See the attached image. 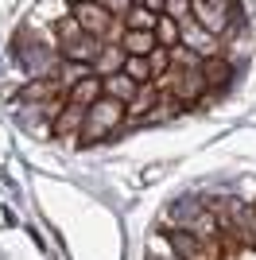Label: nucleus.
<instances>
[{
	"instance_id": "nucleus-1",
	"label": "nucleus",
	"mask_w": 256,
	"mask_h": 260,
	"mask_svg": "<svg viewBox=\"0 0 256 260\" xmlns=\"http://www.w3.org/2000/svg\"><path fill=\"white\" fill-rule=\"evenodd\" d=\"M54 39H58V47H62V58H70V62H97V54L105 51V47H101V39H97V35H89L82 23L74 20V16L58 20Z\"/></svg>"
},
{
	"instance_id": "nucleus-2",
	"label": "nucleus",
	"mask_w": 256,
	"mask_h": 260,
	"mask_svg": "<svg viewBox=\"0 0 256 260\" xmlns=\"http://www.w3.org/2000/svg\"><path fill=\"white\" fill-rule=\"evenodd\" d=\"M128 109L120 105V101L113 98H101L97 105L85 109V128H82V144H97L101 136H109V132L117 128V124H124Z\"/></svg>"
},
{
	"instance_id": "nucleus-3",
	"label": "nucleus",
	"mask_w": 256,
	"mask_h": 260,
	"mask_svg": "<svg viewBox=\"0 0 256 260\" xmlns=\"http://www.w3.org/2000/svg\"><path fill=\"white\" fill-rule=\"evenodd\" d=\"M70 16H74L89 35H97V39H109V35H113V12H109L101 0H74V12H70Z\"/></svg>"
},
{
	"instance_id": "nucleus-4",
	"label": "nucleus",
	"mask_w": 256,
	"mask_h": 260,
	"mask_svg": "<svg viewBox=\"0 0 256 260\" xmlns=\"http://www.w3.org/2000/svg\"><path fill=\"white\" fill-rule=\"evenodd\" d=\"M171 249L179 260H221V245L217 237H194L186 229H179L175 237H171Z\"/></svg>"
},
{
	"instance_id": "nucleus-5",
	"label": "nucleus",
	"mask_w": 256,
	"mask_h": 260,
	"mask_svg": "<svg viewBox=\"0 0 256 260\" xmlns=\"http://www.w3.org/2000/svg\"><path fill=\"white\" fill-rule=\"evenodd\" d=\"M179 43L186 47V51H194V54H213V51H217V35H213L206 23H198L190 16V20L179 23Z\"/></svg>"
},
{
	"instance_id": "nucleus-6",
	"label": "nucleus",
	"mask_w": 256,
	"mask_h": 260,
	"mask_svg": "<svg viewBox=\"0 0 256 260\" xmlns=\"http://www.w3.org/2000/svg\"><path fill=\"white\" fill-rule=\"evenodd\" d=\"M155 47H159V35L148 31V27H124V31H120V51H124V54H140V58H148Z\"/></svg>"
},
{
	"instance_id": "nucleus-7",
	"label": "nucleus",
	"mask_w": 256,
	"mask_h": 260,
	"mask_svg": "<svg viewBox=\"0 0 256 260\" xmlns=\"http://www.w3.org/2000/svg\"><path fill=\"white\" fill-rule=\"evenodd\" d=\"M105 98V78H97V74H85L82 82H74V86L66 89V101H78V105H97V101Z\"/></svg>"
},
{
	"instance_id": "nucleus-8",
	"label": "nucleus",
	"mask_w": 256,
	"mask_h": 260,
	"mask_svg": "<svg viewBox=\"0 0 256 260\" xmlns=\"http://www.w3.org/2000/svg\"><path fill=\"white\" fill-rule=\"evenodd\" d=\"M221 221L237 233V241L256 249V206H233V217H221Z\"/></svg>"
},
{
	"instance_id": "nucleus-9",
	"label": "nucleus",
	"mask_w": 256,
	"mask_h": 260,
	"mask_svg": "<svg viewBox=\"0 0 256 260\" xmlns=\"http://www.w3.org/2000/svg\"><path fill=\"white\" fill-rule=\"evenodd\" d=\"M194 20L206 23L213 35H221L229 27V8L225 4H213V0H194Z\"/></svg>"
},
{
	"instance_id": "nucleus-10",
	"label": "nucleus",
	"mask_w": 256,
	"mask_h": 260,
	"mask_svg": "<svg viewBox=\"0 0 256 260\" xmlns=\"http://www.w3.org/2000/svg\"><path fill=\"white\" fill-rule=\"evenodd\" d=\"M54 124V136H74V132H82V124H85V105H78V101H66L62 105V113L51 120Z\"/></svg>"
},
{
	"instance_id": "nucleus-11",
	"label": "nucleus",
	"mask_w": 256,
	"mask_h": 260,
	"mask_svg": "<svg viewBox=\"0 0 256 260\" xmlns=\"http://www.w3.org/2000/svg\"><path fill=\"white\" fill-rule=\"evenodd\" d=\"M136 89H140V82H132L124 70H117V74H109V78H105V98L120 101V105H128V101L136 98Z\"/></svg>"
},
{
	"instance_id": "nucleus-12",
	"label": "nucleus",
	"mask_w": 256,
	"mask_h": 260,
	"mask_svg": "<svg viewBox=\"0 0 256 260\" xmlns=\"http://www.w3.org/2000/svg\"><path fill=\"white\" fill-rule=\"evenodd\" d=\"M159 98H163V89H155L151 82H144V86L136 89V98L124 105V109H128V117H148L151 109L159 105Z\"/></svg>"
},
{
	"instance_id": "nucleus-13",
	"label": "nucleus",
	"mask_w": 256,
	"mask_h": 260,
	"mask_svg": "<svg viewBox=\"0 0 256 260\" xmlns=\"http://www.w3.org/2000/svg\"><path fill=\"white\" fill-rule=\"evenodd\" d=\"M202 74H206V86H213V89H221L225 82H229V74H233V66L225 62V58H202Z\"/></svg>"
},
{
	"instance_id": "nucleus-14",
	"label": "nucleus",
	"mask_w": 256,
	"mask_h": 260,
	"mask_svg": "<svg viewBox=\"0 0 256 260\" xmlns=\"http://www.w3.org/2000/svg\"><path fill=\"white\" fill-rule=\"evenodd\" d=\"M155 23H159V12L144 8V4H132L124 12V27H148V31H155Z\"/></svg>"
},
{
	"instance_id": "nucleus-15",
	"label": "nucleus",
	"mask_w": 256,
	"mask_h": 260,
	"mask_svg": "<svg viewBox=\"0 0 256 260\" xmlns=\"http://www.w3.org/2000/svg\"><path fill=\"white\" fill-rule=\"evenodd\" d=\"M124 58H128V54L117 51V47H113V51H101V54H97V62H93V70H97V74H117V70H124Z\"/></svg>"
},
{
	"instance_id": "nucleus-16",
	"label": "nucleus",
	"mask_w": 256,
	"mask_h": 260,
	"mask_svg": "<svg viewBox=\"0 0 256 260\" xmlns=\"http://www.w3.org/2000/svg\"><path fill=\"white\" fill-rule=\"evenodd\" d=\"M124 74L132 78V82H140V86L155 78V74H151V62H148V58H140V54H128V58H124Z\"/></svg>"
},
{
	"instance_id": "nucleus-17",
	"label": "nucleus",
	"mask_w": 256,
	"mask_h": 260,
	"mask_svg": "<svg viewBox=\"0 0 256 260\" xmlns=\"http://www.w3.org/2000/svg\"><path fill=\"white\" fill-rule=\"evenodd\" d=\"M148 62H151V74H155V78H163V74H167V70H171V66H175V58H171V47H155V51H151L148 54Z\"/></svg>"
},
{
	"instance_id": "nucleus-18",
	"label": "nucleus",
	"mask_w": 256,
	"mask_h": 260,
	"mask_svg": "<svg viewBox=\"0 0 256 260\" xmlns=\"http://www.w3.org/2000/svg\"><path fill=\"white\" fill-rule=\"evenodd\" d=\"M155 35H159L163 47H175L179 43V23L171 20V16H159V23H155Z\"/></svg>"
},
{
	"instance_id": "nucleus-19",
	"label": "nucleus",
	"mask_w": 256,
	"mask_h": 260,
	"mask_svg": "<svg viewBox=\"0 0 256 260\" xmlns=\"http://www.w3.org/2000/svg\"><path fill=\"white\" fill-rule=\"evenodd\" d=\"M163 16H171L175 23L190 20V16H194V0H167V8H163Z\"/></svg>"
},
{
	"instance_id": "nucleus-20",
	"label": "nucleus",
	"mask_w": 256,
	"mask_h": 260,
	"mask_svg": "<svg viewBox=\"0 0 256 260\" xmlns=\"http://www.w3.org/2000/svg\"><path fill=\"white\" fill-rule=\"evenodd\" d=\"M101 4H105V8L113 12V16H124V12L132 8V4H136V0H101Z\"/></svg>"
},
{
	"instance_id": "nucleus-21",
	"label": "nucleus",
	"mask_w": 256,
	"mask_h": 260,
	"mask_svg": "<svg viewBox=\"0 0 256 260\" xmlns=\"http://www.w3.org/2000/svg\"><path fill=\"white\" fill-rule=\"evenodd\" d=\"M213 4H225V8H229V4H233V0H213Z\"/></svg>"
}]
</instances>
